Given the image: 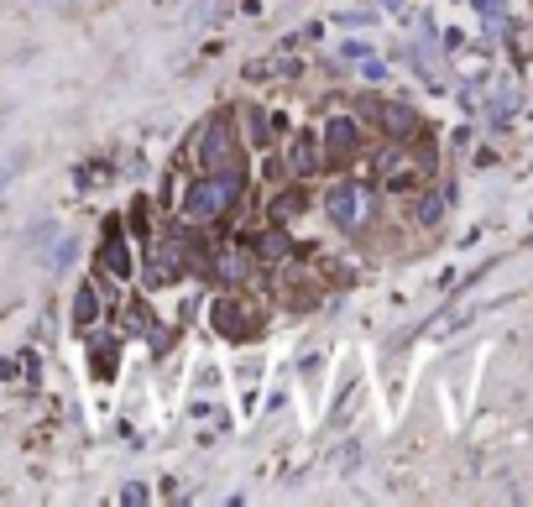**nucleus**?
I'll return each instance as SVG.
<instances>
[{
    "instance_id": "nucleus-1",
    "label": "nucleus",
    "mask_w": 533,
    "mask_h": 507,
    "mask_svg": "<svg viewBox=\"0 0 533 507\" xmlns=\"http://www.w3.org/2000/svg\"><path fill=\"white\" fill-rule=\"evenodd\" d=\"M236 194H241V178L236 173L204 178V183H194V189H189V215L194 220H215V215H225L230 204H236Z\"/></svg>"
},
{
    "instance_id": "nucleus-2",
    "label": "nucleus",
    "mask_w": 533,
    "mask_h": 507,
    "mask_svg": "<svg viewBox=\"0 0 533 507\" xmlns=\"http://www.w3.org/2000/svg\"><path fill=\"white\" fill-rule=\"evenodd\" d=\"M324 210H330V220H335L340 230H356L366 215H372V204H366V189H361V183H335L330 199H324Z\"/></svg>"
},
{
    "instance_id": "nucleus-3",
    "label": "nucleus",
    "mask_w": 533,
    "mask_h": 507,
    "mask_svg": "<svg viewBox=\"0 0 533 507\" xmlns=\"http://www.w3.org/2000/svg\"><path fill=\"white\" fill-rule=\"evenodd\" d=\"M324 142H330V152H335V157H351V152H356V142H361V131H356V121L335 115V121L324 126Z\"/></svg>"
},
{
    "instance_id": "nucleus-4",
    "label": "nucleus",
    "mask_w": 533,
    "mask_h": 507,
    "mask_svg": "<svg viewBox=\"0 0 533 507\" xmlns=\"http://www.w3.org/2000/svg\"><path fill=\"white\" fill-rule=\"evenodd\" d=\"M199 157H204V168H220L225 157H230V131L215 121L210 126V136H204V147H199Z\"/></svg>"
},
{
    "instance_id": "nucleus-5",
    "label": "nucleus",
    "mask_w": 533,
    "mask_h": 507,
    "mask_svg": "<svg viewBox=\"0 0 533 507\" xmlns=\"http://www.w3.org/2000/svg\"><path fill=\"white\" fill-rule=\"evenodd\" d=\"M100 267H105V278H115V283H121V278H131V251L110 241V246L100 251Z\"/></svg>"
},
{
    "instance_id": "nucleus-6",
    "label": "nucleus",
    "mask_w": 533,
    "mask_h": 507,
    "mask_svg": "<svg viewBox=\"0 0 533 507\" xmlns=\"http://www.w3.org/2000/svg\"><path fill=\"white\" fill-rule=\"evenodd\" d=\"M288 168H293L298 178H309V173L319 168V157H314V142H309V136H298V142H293V152H288Z\"/></svg>"
},
{
    "instance_id": "nucleus-7",
    "label": "nucleus",
    "mask_w": 533,
    "mask_h": 507,
    "mask_svg": "<svg viewBox=\"0 0 533 507\" xmlns=\"http://www.w3.org/2000/svg\"><path fill=\"white\" fill-rule=\"evenodd\" d=\"M100 319V298H95V288H79L74 293V325L84 330V325H95Z\"/></svg>"
},
{
    "instance_id": "nucleus-8",
    "label": "nucleus",
    "mask_w": 533,
    "mask_h": 507,
    "mask_svg": "<svg viewBox=\"0 0 533 507\" xmlns=\"http://www.w3.org/2000/svg\"><path fill=\"white\" fill-rule=\"evenodd\" d=\"M387 126H392V131H413V110H403V105H387Z\"/></svg>"
},
{
    "instance_id": "nucleus-9",
    "label": "nucleus",
    "mask_w": 533,
    "mask_h": 507,
    "mask_svg": "<svg viewBox=\"0 0 533 507\" xmlns=\"http://www.w3.org/2000/svg\"><path fill=\"white\" fill-rule=\"evenodd\" d=\"M439 210H445V204H439L434 194H424V204H419V220H424V225H434V220H439Z\"/></svg>"
},
{
    "instance_id": "nucleus-10",
    "label": "nucleus",
    "mask_w": 533,
    "mask_h": 507,
    "mask_svg": "<svg viewBox=\"0 0 533 507\" xmlns=\"http://www.w3.org/2000/svg\"><path fill=\"white\" fill-rule=\"evenodd\" d=\"M220 267H225V278H241V272H246V267H251V262H246V257H241V251H230V257H225V262H220Z\"/></svg>"
}]
</instances>
